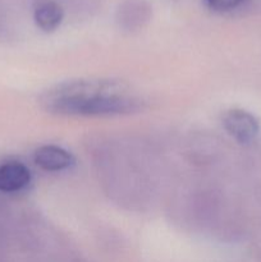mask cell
Returning <instances> with one entry per match:
<instances>
[{
    "label": "cell",
    "instance_id": "6da1fadb",
    "mask_svg": "<svg viewBox=\"0 0 261 262\" xmlns=\"http://www.w3.org/2000/svg\"><path fill=\"white\" fill-rule=\"evenodd\" d=\"M44 107L66 117H114L141 112L145 101L128 94L122 82L81 79L50 90L44 97Z\"/></svg>",
    "mask_w": 261,
    "mask_h": 262
},
{
    "label": "cell",
    "instance_id": "8992f818",
    "mask_svg": "<svg viewBox=\"0 0 261 262\" xmlns=\"http://www.w3.org/2000/svg\"><path fill=\"white\" fill-rule=\"evenodd\" d=\"M150 7L142 0H128L118 12V20L123 27L135 28L142 26L150 17Z\"/></svg>",
    "mask_w": 261,
    "mask_h": 262
},
{
    "label": "cell",
    "instance_id": "7a4b0ae2",
    "mask_svg": "<svg viewBox=\"0 0 261 262\" xmlns=\"http://www.w3.org/2000/svg\"><path fill=\"white\" fill-rule=\"evenodd\" d=\"M223 127L240 143H250L258 133V122L251 113L230 109L223 115Z\"/></svg>",
    "mask_w": 261,
    "mask_h": 262
},
{
    "label": "cell",
    "instance_id": "52a82bcc",
    "mask_svg": "<svg viewBox=\"0 0 261 262\" xmlns=\"http://www.w3.org/2000/svg\"><path fill=\"white\" fill-rule=\"evenodd\" d=\"M242 2L243 0H204L205 5H206L209 9H211L212 12L219 13L234 9L238 5L242 4Z\"/></svg>",
    "mask_w": 261,
    "mask_h": 262
},
{
    "label": "cell",
    "instance_id": "3957f363",
    "mask_svg": "<svg viewBox=\"0 0 261 262\" xmlns=\"http://www.w3.org/2000/svg\"><path fill=\"white\" fill-rule=\"evenodd\" d=\"M36 165L45 171H63L76 163L74 156L66 148L55 145H44L33 155Z\"/></svg>",
    "mask_w": 261,
    "mask_h": 262
},
{
    "label": "cell",
    "instance_id": "277c9868",
    "mask_svg": "<svg viewBox=\"0 0 261 262\" xmlns=\"http://www.w3.org/2000/svg\"><path fill=\"white\" fill-rule=\"evenodd\" d=\"M31 171L19 161H8L0 165V192L14 193L30 184Z\"/></svg>",
    "mask_w": 261,
    "mask_h": 262
},
{
    "label": "cell",
    "instance_id": "5b68a950",
    "mask_svg": "<svg viewBox=\"0 0 261 262\" xmlns=\"http://www.w3.org/2000/svg\"><path fill=\"white\" fill-rule=\"evenodd\" d=\"M63 9L60 5L51 0H42L38 3L33 12V18L40 30L53 32L60 26L63 20Z\"/></svg>",
    "mask_w": 261,
    "mask_h": 262
}]
</instances>
